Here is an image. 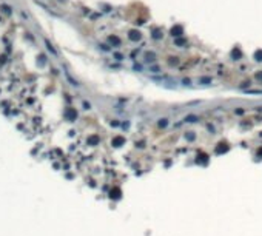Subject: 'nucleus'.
I'll use <instances>...</instances> for the list:
<instances>
[{
    "mask_svg": "<svg viewBox=\"0 0 262 236\" xmlns=\"http://www.w3.org/2000/svg\"><path fill=\"white\" fill-rule=\"evenodd\" d=\"M65 117H67L69 122H74L76 119H77V111H76L74 108H67V111H65Z\"/></svg>",
    "mask_w": 262,
    "mask_h": 236,
    "instance_id": "nucleus-1",
    "label": "nucleus"
},
{
    "mask_svg": "<svg viewBox=\"0 0 262 236\" xmlns=\"http://www.w3.org/2000/svg\"><path fill=\"white\" fill-rule=\"evenodd\" d=\"M228 148H230V147H228V145H227L225 142H219V144H217V147L214 148V153H216V154H222V153H227V151H228Z\"/></svg>",
    "mask_w": 262,
    "mask_h": 236,
    "instance_id": "nucleus-2",
    "label": "nucleus"
},
{
    "mask_svg": "<svg viewBox=\"0 0 262 236\" xmlns=\"http://www.w3.org/2000/svg\"><path fill=\"white\" fill-rule=\"evenodd\" d=\"M208 154H205V153H199L198 154V158H196V162L198 164H200V165H207L208 164Z\"/></svg>",
    "mask_w": 262,
    "mask_h": 236,
    "instance_id": "nucleus-3",
    "label": "nucleus"
},
{
    "mask_svg": "<svg viewBox=\"0 0 262 236\" xmlns=\"http://www.w3.org/2000/svg\"><path fill=\"white\" fill-rule=\"evenodd\" d=\"M170 33H171L173 37H181V36L184 34V28H182L181 25H176V26H173V28H171Z\"/></svg>",
    "mask_w": 262,
    "mask_h": 236,
    "instance_id": "nucleus-4",
    "label": "nucleus"
},
{
    "mask_svg": "<svg viewBox=\"0 0 262 236\" xmlns=\"http://www.w3.org/2000/svg\"><path fill=\"white\" fill-rule=\"evenodd\" d=\"M128 37H130V40L137 42V40H140V39H142V34L139 33L137 29H131L130 33H128Z\"/></svg>",
    "mask_w": 262,
    "mask_h": 236,
    "instance_id": "nucleus-5",
    "label": "nucleus"
},
{
    "mask_svg": "<svg viewBox=\"0 0 262 236\" xmlns=\"http://www.w3.org/2000/svg\"><path fill=\"white\" fill-rule=\"evenodd\" d=\"M110 197L111 199H120L122 197V190L119 187H114V188L110 191Z\"/></svg>",
    "mask_w": 262,
    "mask_h": 236,
    "instance_id": "nucleus-6",
    "label": "nucleus"
},
{
    "mask_svg": "<svg viewBox=\"0 0 262 236\" xmlns=\"http://www.w3.org/2000/svg\"><path fill=\"white\" fill-rule=\"evenodd\" d=\"M123 144H125V137H122V136H116V137H113V141H111L113 147H122Z\"/></svg>",
    "mask_w": 262,
    "mask_h": 236,
    "instance_id": "nucleus-7",
    "label": "nucleus"
},
{
    "mask_svg": "<svg viewBox=\"0 0 262 236\" xmlns=\"http://www.w3.org/2000/svg\"><path fill=\"white\" fill-rule=\"evenodd\" d=\"M99 141H100L99 136L92 134V136H90V137H88V141H86V142H88V145H92V147H94V145H97V144H99Z\"/></svg>",
    "mask_w": 262,
    "mask_h": 236,
    "instance_id": "nucleus-8",
    "label": "nucleus"
},
{
    "mask_svg": "<svg viewBox=\"0 0 262 236\" xmlns=\"http://www.w3.org/2000/svg\"><path fill=\"white\" fill-rule=\"evenodd\" d=\"M108 40H110V43H113L114 46H119V45H120V39H119V37H116V36H110V37H108Z\"/></svg>",
    "mask_w": 262,
    "mask_h": 236,
    "instance_id": "nucleus-9",
    "label": "nucleus"
},
{
    "mask_svg": "<svg viewBox=\"0 0 262 236\" xmlns=\"http://www.w3.org/2000/svg\"><path fill=\"white\" fill-rule=\"evenodd\" d=\"M145 59H146V62H154V59H156V54L154 53H145Z\"/></svg>",
    "mask_w": 262,
    "mask_h": 236,
    "instance_id": "nucleus-10",
    "label": "nucleus"
},
{
    "mask_svg": "<svg viewBox=\"0 0 262 236\" xmlns=\"http://www.w3.org/2000/svg\"><path fill=\"white\" fill-rule=\"evenodd\" d=\"M45 45H46V48H48V50H50V51L53 53V54H54V56H56V54H57V51H56V50H54V46H53V45L50 43V40H45Z\"/></svg>",
    "mask_w": 262,
    "mask_h": 236,
    "instance_id": "nucleus-11",
    "label": "nucleus"
},
{
    "mask_svg": "<svg viewBox=\"0 0 262 236\" xmlns=\"http://www.w3.org/2000/svg\"><path fill=\"white\" fill-rule=\"evenodd\" d=\"M254 60L262 62V50H258V51L254 53Z\"/></svg>",
    "mask_w": 262,
    "mask_h": 236,
    "instance_id": "nucleus-12",
    "label": "nucleus"
},
{
    "mask_svg": "<svg viewBox=\"0 0 262 236\" xmlns=\"http://www.w3.org/2000/svg\"><path fill=\"white\" fill-rule=\"evenodd\" d=\"M194 137H196V136H194L193 131H190L188 134H185V139H187V141H194Z\"/></svg>",
    "mask_w": 262,
    "mask_h": 236,
    "instance_id": "nucleus-13",
    "label": "nucleus"
},
{
    "mask_svg": "<svg viewBox=\"0 0 262 236\" xmlns=\"http://www.w3.org/2000/svg\"><path fill=\"white\" fill-rule=\"evenodd\" d=\"M199 82L207 85V83H211V79H210V77H200V79H199Z\"/></svg>",
    "mask_w": 262,
    "mask_h": 236,
    "instance_id": "nucleus-14",
    "label": "nucleus"
},
{
    "mask_svg": "<svg viewBox=\"0 0 262 236\" xmlns=\"http://www.w3.org/2000/svg\"><path fill=\"white\" fill-rule=\"evenodd\" d=\"M167 125H168V120H167V119H160V120H159V127H160V128H165Z\"/></svg>",
    "mask_w": 262,
    "mask_h": 236,
    "instance_id": "nucleus-15",
    "label": "nucleus"
},
{
    "mask_svg": "<svg viewBox=\"0 0 262 236\" xmlns=\"http://www.w3.org/2000/svg\"><path fill=\"white\" fill-rule=\"evenodd\" d=\"M185 120H187V122H196V120H198V117L191 114V116H187V117H185Z\"/></svg>",
    "mask_w": 262,
    "mask_h": 236,
    "instance_id": "nucleus-16",
    "label": "nucleus"
},
{
    "mask_svg": "<svg viewBox=\"0 0 262 236\" xmlns=\"http://www.w3.org/2000/svg\"><path fill=\"white\" fill-rule=\"evenodd\" d=\"M153 37H154V39H160V37H162L160 31H159V29H154V33H153Z\"/></svg>",
    "mask_w": 262,
    "mask_h": 236,
    "instance_id": "nucleus-17",
    "label": "nucleus"
},
{
    "mask_svg": "<svg viewBox=\"0 0 262 236\" xmlns=\"http://www.w3.org/2000/svg\"><path fill=\"white\" fill-rule=\"evenodd\" d=\"M231 56H233V57H241V51H239V50H233V51H231Z\"/></svg>",
    "mask_w": 262,
    "mask_h": 236,
    "instance_id": "nucleus-18",
    "label": "nucleus"
},
{
    "mask_svg": "<svg viewBox=\"0 0 262 236\" xmlns=\"http://www.w3.org/2000/svg\"><path fill=\"white\" fill-rule=\"evenodd\" d=\"M185 43H187V42H185L184 39H177L176 40V45H185Z\"/></svg>",
    "mask_w": 262,
    "mask_h": 236,
    "instance_id": "nucleus-19",
    "label": "nucleus"
},
{
    "mask_svg": "<svg viewBox=\"0 0 262 236\" xmlns=\"http://www.w3.org/2000/svg\"><path fill=\"white\" fill-rule=\"evenodd\" d=\"M3 9H5V13H8V14L11 13V8H9V6H6V5H3Z\"/></svg>",
    "mask_w": 262,
    "mask_h": 236,
    "instance_id": "nucleus-20",
    "label": "nucleus"
},
{
    "mask_svg": "<svg viewBox=\"0 0 262 236\" xmlns=\"http://www.w3.org/2000/svg\"><path fill=\"white\" fill-rule=\"evenodd\" d=\"M256 79H258V80H261V82H262V71L256 74Z\"/></svg>",
    "mask_w": 262,
    "mask_h": 236,
    "instance_id": "nucleus-21",
    "label": "nucleus"
},
{
    "mask_svg": "<svg viewBox=\"0 0 262 236\" xmlns=\"http://www.w3.org/2000/svg\"><path fill=\"white\" fill-rule=\"evenodd\" d=\"M256 154H258V158H262V148H259V150H258V153H256Z\"/></svg>",
    "mask_w": 262,
    "mask_h": 236,
    "instance_id": "nucleus-22",
    "label": "nucleus"
},
{
    "mask_svg": "<svg viewBox=\"0 0 262 236\" xmlns=\"http://www.w3.org/2000/svg\"><path fill=\"white\" fill-rule=\"evenodd\" d=\"M236 114H244V110H242V108H239V110H236Z\"/></svg>",
    "mask_w": 262,
    "mask_h": 236,
    "instance_id": "nucleus-23",
    "label": "nucleus"
},
{
    "mask_svg": "<svg viewBox=\"0 0 262 236\" xmlns=\"http://www.w3.org/2000/svg\"><path fill=\"white\" fill-rule=\"evenodd\" d=\"M83 106H85V110H90V104H88V102H85Z\"/></svg>",
    "mask_w": 262,
    "mask_h": 236,
    "instance_id": "nucleus-24",
    "label": "nucleus"
},
{
    "mask_svg": "<svg viewBox=\"0 0 262 236\" xmlns=\"http://www.w3.org/2000/svg\"><path fill=\"white\" fill-rule=\"evenodd\" d=\"M116 59L117 60H122V54H116Z\"/></svg>",
    "mask_w": 262,
    "mask_h": 236,
    "instance_id": "nucleus-25",
    "label": "nucleus"
}]
</instances>
